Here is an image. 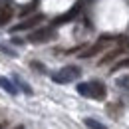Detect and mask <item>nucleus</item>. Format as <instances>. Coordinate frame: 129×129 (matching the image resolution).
Here are the masks:
<instances>
[{
	"mask_svg": "<svg viewBox=\"0 0 129 129\" xmlns=\"http://www.w3.org/2000/svg\"><path fill=\"white\" fill-rule=\"evenodd\" d=\"M78 93L83 97H93V99H103L105 97V85L101 81H87L78 85Z\"/></svg>",
	"mask_w": 129,
	"mask_h": 129,
	"instance_id": "obj_1",
	"label": "nucleus"
},
{
	"mask_svg": "<svg viewBox=\"0 0 129 129\" xmlns=\"http://www.w3.org/2000/svg\"><path fill=\"white\" fill-rule=\"evenodd\" d=\"M80 76H81V70L78 66H66V68H62L60 72L52 74V80L56 81V83H70V81L78 80Z\"/></svg>",
	"mask_w": 129,
	"mask_h": 129,
	"instance_id": "obj_2",
	"label": "nucleus"
},
{
	"mask_svg": "<svg viewBox=\"0 0 129 129\" xmlns=\"http://www.w3.org/2000/svg\"><path fill=\"white\" fill-rule=\"evenodd\" d=\"M42 20H44V14H34V16L26 18V20H22L20 24L12 26V28H10V32H22V30H30V28H34V26H38Z\"/></svg>",
	"mask_w": 129,
	"mask_h": 129,
	"instance_id": "obj_3",
	"label": "nucleus"
},
{
	"mask_svg": "<svg viewBox=\"0 0 129 129\" xmlns=\"http://www.w3.org/2000/svg\"><path fill=\"white\" fill-rule=\"evenodd\" d=\"M52 38H54V28H40L28 36V40L32 44H42V42H48Z\"/></svg>",
	"mask_w": 129,
	"mask_h": 129,
	"instance_id": "obj_4",
	"label": "nucleus"
},
{
	"mask_svg": "<svg viewBox=\"0 0 129 129\" xmlns=\"http://www.w3.org/2000/svg\"><path fill=\"white\" fill-rule=\"evenodd\" d=\"M80 10H81V2H78V4H76L72 10H68L66 14H62V16L56 18V20H54V24H52V28H54V26H62V24H68L70 20H74V18L80 14Z\"/></svg>",
	"mask_w": 129,
	"mask_h": 129,
	"instance_id": "obj_5",
	"label": "nucleus"
},
{
	"mask_svg": "<svg viewBox=\"0 0 129 129\" xmlns=\"http://www.w3.org/2000/svg\"><path fill=\"white\" fill-rule=\"evenodd\" d=\"M105 40H107V38L103 36V38H101V40L97 42L95 46H91V48H87V50H85L83 54H80V58H91V56H95L97 52H101V50H103V46H105Z\"/></svg>",
	"mask_w": 129,
	"mask_h": 129,
	"instance_id": "obj_6",
	"label": "nucleus"
},
{
	"mask_svg": "<svg viewBox=\"0 0 129 129\" xmlns=\"http://www.w3.org/2000/svg\"><path fill=\"white\" fill-rule=\"evenodd\" d=\"M14 16V10H12V6H8V4H4V6H0V26H4L6 22H10Z\"/></svg>",
	"mask_w": 129,
	"mask_h": 129,
	"instance_id": "obj_7",
	"label": "nucleus"
},
{
	"mask_svg": "<svg viewBox=\"0 0 129 129\" xmlns=\"http://www.w3.org/2000/svg\"><path fill=\"white\" fill-rule=\"evenodd\" d=\"M121 54H123V50H121V48H117V50H111L109 54H105V56H103V58L99 60V66H105V64H109V62H113V60H115L117 56H121Z\"/></svg>",
	"mask_w": 129,
	"mask_h": 129,
	"instance_id": "obj_8",
	"label": "nucleus"
},
{
	"mask_svg": "<svg viewBox=\"0 0 129 129\" xmlns=\"http://www.w3.org/2000/svg\"><path fill=\"white\" fill-rule=\"evenodd\" d=\"M0 87H2L4 91H8L10 95H16L18 93V89L14 87V83H12L10 80H6V78H0Z\"/></svg>",
	"mask_w": 129,
	"mask_h": 129,
	"instance_id": "obj_9",
	"label": "nucleus"
},
{
	"mask_svg": "<svg viewBox=\"0 0 129 129\" xmlns=\"http://www.w3.org/2000/svg\"><path fill=\"white\" fill-rule=\"evenodd\" d=\"M83 123H85V127H89V129H107V125H103L101 121H97L93 117H85Z\"/></svg>",
	"mask_w": 129,
	"mask_h": 129,
	"instance_id": "obj_10",
	"label": "nucleus"
},
{
	"mask_svg": "<svg viewBox=\"0 0 129 129\" xmlns=\"http://www.w3.org/2000/svg\"><path fill=\"white\" fill-rule=\"evenodd\" d=\"M36 4H38V0H34V2H30V4H26V6L20 10V16H28V14L34 10V8H36Z\"/></svg>",
	"mask_w": 129,
	"mask_h": 129,
	"instance_id": "obj_11",
	"label": "nucleus"
},
{
	"mask_svg": "<svg viewBox=\"0 0 129 129\" xmlns=\"http://www.w3.org/2000/svg\"><path fill=\"white\" fill-rule=\"evenodd\" d=\"M117 85L123 87V89H129V76H121V78H117Z\"/></svg>",
	"mask_w": 129,
	"mask_h": 129,
	"instance_id": "obj_12",
	"label": "nucleus"
},
{
	"mask_svg": "<svg viewBox=\"0 0 129 129\" xmlns=\"http://www.w3.org/2000/svg\"><path fill=\"white\" fill-rule=\"evenodd\" d=\"M123 68H129V58L121 60V62H117V64L113 66V72H115V70H123Z\"/></svg>",
	"mask_w": 129,
	"mask_h": 129,
	"instance_id": "obj_13",
	"label": "nucleus"
},
{
	"mask_svg": "<svg viewBox=\"0 0 129 129\" xmlns=\"http://www.w3.org/2000/svg\"><path fill=\"white\" fill-rule=\"evenodd\" d=\"M18 83H20V87H22V89H24L26 93H32V89L28 87V83H24V81H22V80H18Z\"/></svg>",
	"mask_w": 129,
	"mask_h": 129,
	"instance_id": "obj_14",
	"label": "nucleus"
},
{
	"mask_svg": "<svg viewBox=\"0 0 129 129\" xmlns=\"http://www.w3.org/2000/svg\"><path fill=\"white\" fill-rule=\"evenodd\" d=\"M32 68H36L38 72H44V66H42V64H38V62H32Z\"/></svg>",
	"mask_w": 129,
	"mask_h": 129,
	"instance_id": "obj_15",
	"label": "nucleus"
}]
</instances>
